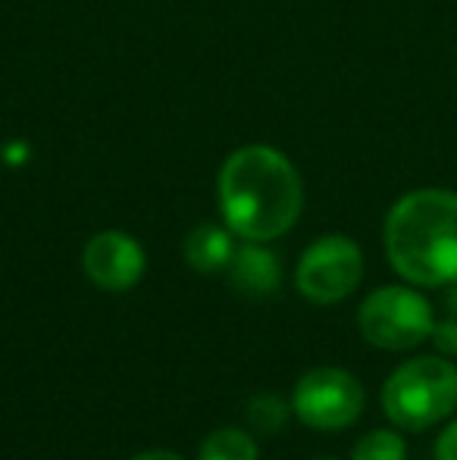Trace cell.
Here are the masks:
<instances>
[{
    "label": "cell",
    "mask_w": 457,
    "mask_h": 460,
    "mask_svg": "<svg viewBox=\"0 0 457 460\" xmlns=\"http://www.w3.org/2000/svg\"><path fill=\"white\" fill-rule=\"evenodd\" d=\"M229 282L238 295L267 297L279 291L282 285V263L273 251L263 248V242H248L235 248L229 263Z\"/></svg>",
    "instance_id": "obj_8"
},
{
    "label": "cell",
    "mask_w": 457,
    "mask_h": 460,
    "mask_svg": "<svg viewBox=\"0 0 457 460\" xmlns=\"http://www.w3.org/2000/svg\"><path fill=\"white\" fill-rule=\"evenodd\" d=\"M288 417H292V401H282L276 392H257L244 401V423L260 436L286 429Z\"/></svg>",
    "instance_id": "obj_11"
},
{
    "label": "cell",
    "mask_w": 457,
    "mask_h": 460,
    "mask_svg": "<svg viewBox=\"0 0 457 460\" xmlns=\"http://www.w3.org/2000/svg\"><path fill=\"white\" fill-rule=\"evenodd\" d=\"M364 279V251L347 235H323L301 254L294 285L311 304H338Z\"/></svg>",
    "instance_id": "obj_6"
},
{
    "label": "cell",
    "mask_w": 457,
    "mask_h": 460,
    "mask_svg": "<svg viewBox=\"0 0 457 460\" xmlns=\"http://www.w3.org/2000/svg\"><path fill=\"white\" fill-rule=\"evenodd\" d=\"M304 188L286 154L250 145L229 154L220 170L223 219L244 242L282 238L301 217Z\"/></svg>",
    "instance_id": "obj_1"
},
{
    "label": "cell",
    "mask_w": 457,
    "mask_h": 460,
    "mask_svg": "<svg viewBox=\"0 0 457 460\" xmlns=\"http://www.w3.org/2000/svg\"><path fill=\"white\" fill-rule=\"evenodd\" d=\"M429 341L435 345V354H442V358H457V320L454 316L435 323Z\"/></svg>",
    "instance_id": "obj_13"
},
{
    "label": "cell",
    "mask_w": 457,
    "mask_h": 460,
    "mask_svg": "<svg viewBox=\"0 0 457 460\" xmlns=\"http://www.w3.org/2000/svg\"><path fill=\"white\" fill-rule=\"evenodd\" d=\"M435 460H457V420L442 429L439 442H435Z\"/></svg>",
    "instance_id": "obj_14"
},
{
    "label": "cell",
    "mask_w": 457,
    "mask_h": 460,
    "mask_svg": "<svg viewBox=\"0 0 457 460\" xmlns=\"http://www.w3.org/2000/svg\"><path fill=\"white\" fill-rule=\"evenodd\" d=\"M82 267H85V276L92 279L98 288L104 291H128L141 282L147 267L145 248L135 242L132 235L119 229H107L98 232L92 242L82 251Z\"/></svg>",
    "instance_id": "obj_7"
},
{
    "label": "cell",
    "mask_w": 457,
    "mask_h": 460,
    "mask_svg": "<svg viewBox=\"0 0 457 460\" xmlns=\"http://www.w3.org/2000/svg\"><path fill=\"white\" fill-rule=\"evenodd\" d=\"M235 232L216 223H201L185 235V263L198 273H223L235 254Z\"/></svg>",
    "instance_id": "obj_9"
},
{
    "label": "cell",
    "mask_w": 457,
    "mask_h": 460,
    "mask_svg": "<svg viewBox=\"0 0 457 460\" xmlns=\"http://www.w3.org/2000/svg\"><path fill=\"white\" fill-rule=\"evenodd\" d=\"M445 310H448V316H454V320H457V279H454V282L452 285H445Z\"/></svg>",
    "instance_id": "obj_16"
},
{
    "label": "cell",
    "mask_w": 457,
    "mask_h": 460,
    "mask_svg": "<svg viewBox=\"0 0 457 460\" xmlns=\"http://www.w3.org/2000/svg\"><path fill=\"white\" fill-rule=\"evenodd\" d=\"M382 411L398 429L426 432L457 413V367L442 354L404 360L382 382Z\"/></svg>",
    "instance_id": "obj_3"
},
{
    "label": "cell",
    "mask_w": 457,
    "mask_h": 460,
    "mask_svg": "<svg viewBox=\"0 0 457 460\" xmlns=\"http://www.w3.org/2000/svg\"><path fill=\"white\" fill-rule=\"evenodd\" d=\"M132 460H185V457H182V455H176V451L154 448V451H141V455H135Z\"/></svg>",
    "instance_id": "obj_15"
},
{
    "label": "cell",
    "mask_w": 457,
    "mask_h": 460,
    "mask_svg": "<svg viewBox=\"0 0 457 460\" xmlns=\"http://www.w3.org/2000/svg\"><path fill=\"white\" fill-rule=\"evenodd\" d=\"M364 407V382L342 367H313L292 388V413L320 432L347 429L360 420Z\"/></svg>",
    "instance_id": "obj_5"
},
{
    "label": "cell",
    "mask_w": 457,
    "mask_h": 460,
    "mask_svg": "<svg viewBox=\"0 0 457 460\" xmlns=\"http://www.w3.org/2000/svg\"><path fill=\"white\" fill-rule=\"evenodd\" d=\"M198 460H260L254 436L238 426H223L214 429L198 448Z\"/></svg>",
    "instance_id": "obj_10"
},
{
    "label": "cell",
    "mask_w": 457,
    "mask_h": 460,
    "mask_svg": "<svg viewBox=\"0 0 457 460\" xmlns=\"http://www.w3.org/2000/svg\"><path fill=\"white\" fill-rule=\"evenodd\" d=\"M435 326L433 304L417 285H379L360 301L357 329L366 345L379 351H414L429 341Z\"/></svg>",
    "instance_id": "obj_4"
},
{
    "label": "cell",
    "mask_w": 457,
    "mask_h": 460,
    "mask_svg": "<svg viewBox=\"0 0 457 460\" xmlns=\"http://www.w3.org/2000/svg\"><path fill=\"white\" fill-rule=\"evenodd\" d=\"M391 270L417 288H442L457 279V191L417 188L391 204L382 226Z\"/></svg>",
    "instance_id": "obj_2"
},
{
    "label": "cell",
    "mask_w": 457,
    "mask_h": 460,
    "mask_svg": "<svg viewBox=\"0 0 457 460\" xmlns=\"http://www.w3.org/2000/svg\"><path fill=\"white\" fill-rule=\"evenodd\" d=\"M317 460H336V457H317Z\"/></svg>",
    "instance_id": "obj_17"
},
{
    "label": "cell",
    "mask_w": 457,
    "mask_h": 460,
    "mask_svg": "<svg viewBox=\"0 0 457 460\" xmlns=\"http://www.w3.org/2000/svg\"><path fill=\"white\" fill-rule=\"evenodd\" d=\"M351 460H408V442L395 429H373L357 438Z\"/></svg>",
    "instance_id": "obj_12"
}]
</instances>
